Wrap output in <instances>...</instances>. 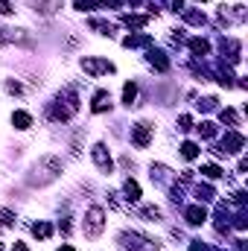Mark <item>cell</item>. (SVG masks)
Segmentation results:
<instances>
[{
  "label": "cell",
  "instance_id": "52a82bcc",
  "mask_svg": "<svg viewBox=\"0 0 248 251\" xmlns=\"http://www.w3.org/2000/svg\"><path fill=\"white\" fill-rule=\"evenodd\" d=\"M243 146H246V137L240 135V132H228L225 135V143H222V152L228 155V152H243Z\"/></svg>",
  "mask_w": 248,
  "mask_h": 251
},
{
  "label": "cell",
  "instance_id": "1f68e13d",
  "mask_svg": "<svg viewBox=\"0 0 248 251\" xmlns=\"http://www.w3.org/2000/svg\"><path fill=\"white\" fill-rule=\"evenodd\" d=\"M6 91H9V94H20V91H23V88H20V85H18V82H6Z\"/></svg>",
  "mask_w": 248,
  "mask_h": 251
},
{
  "label": "cell",
  "instance_id": "e0dca14e",
  "mask_svg": "<svg viewBox=\"0 0 248 251\" xmlns=\"http://www.w3.org/2000/svg\"><path fill=\"white\" fill-rule=\"evenodd\" d=\"M196 199H199V205H202V202H213L216 193H213L210 184H199V187H196Z\"/></svg>",
  "mask_w": 248,
  "mask_h": 251
},
{
  "label": "cell",
  "instance_id": "83f0119b",
  "mask_svg": "<svg viewBox=\"0 0 248 251\" xmlns=\"http://www.w3.org/2000/svg\"><path fill=\"white\" fill-rule=\"evenodd\" d=\"M58 6H61L58 0H41V12H44V15H53Z\"/></svg>",
  "mask_w": 248,
  "mask_h": 251
},
{
  "label": "cell",
  "instance_id": "f546056e",
  "mask_svg": "<svg viewBox=\"0 0 248 251\" xmlns=\"http://www.w3.org/2000/svg\"><path fill=\"white\" fill-rule=\"evenodd\" d=\"M199 108H202V111H213V108H216V97H205V99L199 102Z\"/></svg>",
  "mask_w": 248,
  "mask_h": 251
},
{
  "label": "cell",
  "instance_id": "3957f363",
  "mask_svg": "<svg viewBox=\"0 0 248 251\" xmlns=\"http://www.w3.org/2000/svg\"><path fill=\"white\" fill-rule=\"evenodd\" d=\"M102 228H105V213H102V208H91L88 216H85V234H88V237H99Z\"/></svg>",
  "mask_w": 248,
  "mask_h": 251
},
{
  "label": "cell",
  "instance_id": "5b68a950",
  "mask_svg": "<svg viewBox=\"0 0 248 251\" xmlns=\"http://www.w3.org/2000/svg\"><path fill=\"white\" fill-rule=\"evenodd\" d=\"M91 155H94V164L108 175L111 170H114V161H111V155H108V149H105V143H96L94 149H91Z\"/></svg>",
  "mask_w": 248,
  "mask_h": 251
},
{
  "label": "cell",
  "instance_id": "cb8c5ba5",
  "mask_svg": "<svg viewBox=\"0 0 248 251\" xmlns=\"http://www.w3.org/2000/svg\"><path fill=\"white\" fill-rule=\"evenodd\" d=\"M219 120H222V123H228V126H237V123H240L237 111H231V108H222V111H219Z\"/></svg>",
  "mask_w": 248,
  "mask_h": 251
},
{
  "label": "cell",
  "instance_id": "ac0fdd59",
  "mask_svg": "<svg viewBox=\"0 0 248 251\" xmlns=\"http://www.w3.org/2000/svg\"><path fill=\"white\" fill-rule=\"evenodd\" d=\"M123 44H126V47H149L152 38H149V35H129Z\"/></svg>",
  "mask_w": 248,
  "mask_h": 251
},
{
  "label": "cell",
  "instance_id": "9a60e30c",
  "mask_svg": "<svg viewBox=\"0 0 248 251\" xmlns=\"http://www.w3.org/2000/svg\"><path fill=\"white\" fill-rule=\"evenodd\" d=\"M12 126L23 132V129H29V126H32V117H29L26 111H15V114H12Z\"/></svg>",
  "mask_w": 248,
  "mask_h": 251
},
{
  "label": "cell",
  "instance_id": "4dcf8cb0",
  "mask_svg": "<svg viewBox=\"0 0 248 251\" xmlns=\"http://www.w3.org/2000/svg\"><path fill=\"white\" fill-rule=\"evenodd\" d=\"M178 129H181V132H190V129H193V120H190L187 114H181V117H178Z\"/></svg>",
  "mask_w": 248,
  "mask_h": 251
},
{
  "label": "cell",
  "instance_id": "484cf974",
  "mask_svg": "<svg viewBox=\"0 0 248 251\" xmlns=\"http://www.w3.org/2000/svg\"><path fill=\"white\" fill-rule=\"evenodd\" d=\"M12 225H15V213L0 208V228H12Z\"/></svg>",
  "mask_w": 248,
  "mask_h": 251
},
{
  "label": "cell",
  "instance_id": "60d3db41",
  "mask_svg": "<svg viewBox=\"0 0 248 251\" xmlns=\"http://www.w3.org/2000/svg\"><path fill=\"white\" fill-rule=\"evenodd\" d=\"M0 251H3V249H0Z\"/></svg>",
  "mask_w": 248,
  "mask_h": 251
},
{
  "label": "cell",
  "instance_id": "2e32d148",
  "mask_svg": "<svg viewBox=\"0 0 248 251\" xmlns=\"http://www.w3.org/2000/svg\"><path fill=\"white\" fill-rule=\"evenodd\" d=\"M184 20L193 23V26H205V23H208L205 12H196V9H187V12H184Z\"/></svg>",
  "mask_w": 248,
  "mask_h": 251
},
{
  "label": "cell",
  "instance_id": "8fae6325",
  "mask_svg": "<svg viewBox=\"0 0 248 251\" xmlns=\"http://www.w3.org/2000/svg\"><path fill=\"white\" fill-rule=\"evenodd\" d=\"M222 56H228V61H240V41H234V38H228V41H222Z\"/></svg>",
  "mask_w": 248,
  "mask_h": 251
},
{
  "label": "cell",
  "instance_id": "603a6c76",
  "mask_svg": "<svg viewBox=\"0 0 248 251\" xmlns=\"http://www.w3.org/2000/svg\"><path fill=\"white\" fill-rule=\"evenodd\" d=\"M140 216L149 219V222H158V219H161V211H158L155 205H146V208H140Z\"/></svg>",
  "mask_w": 248,
  "mask_h": 251
},
{
  "label": "cell",
  "instance_id": "7a4b0ae2",
  "mask_svg": "<svg viewBox=\"0 0 248 251\" xmlns=\"http://www.w3.org/2000/svg\"><path fill=\"white\" fill-rule=\"evenodd\" d=\"M120 243L126 246L129 251H158L161 246L155 243V240H149V237H143V234H120Z\"/></svg>",
  "mask_w": 248,
  "mask_h": 251
},
{
  "label": "cell",
  "instance_id": "8d00e7d4",
  "mask_svg": "<svg viewBox=\"0 0 248 251\" xmlns=\"http://www.w3.org/2000/svg\"><path fill=\"white\" fill-rule=\"evenodd\" d=\"M12 251H29V249H26L23 243H15V249H12Z\"/></svg>",
  "mask_w": 248,
  "mask_h": 251
},
{
  "label": "cell",
  "instance_id": "7402d4cb",
  "mask_svg": "<svg viewBox=\"0 0 248 251\" xmlns=\"http://www.w3.org/2000/svg\"><path fill=\"white\" fill-rule=\"evenodd\" d=\"M32 234H35L38 240H47V237L53 234V225H47V222H35V225H32Z\"/></svg>",
  "mask_w": 248,
  "mask_h": 251
},
{
  "label": "cell",
  "instance_id": "d6986e66",
  "mask_svg": "<svg viewBox=\"0 0 248 251\" xmlns=\"http://www.w3.org/2000/svg\"><path fill=\"white\" fill-rule=\"evenodd\" d=\"M134 99H137V85H134V82H126V88H123V102H126V105H134Z\"/></svg>",
  "mask_w": 248,
  "mask_h": 251
},
{
  "label": "cell",
  "instance_id": "7c38bea8",
  "mask_svg": "<svg viewBox=\"0 0 248 251\" xmlns=\"http://www.w3.org/2000/svg\"><path fill=\"white\" fill-rule=\"evenodd\" d=\"M120 20H123V26H129V29H137V26H146V23H149V15H123Z\"/></svg>",
  "mask_w": 248,
  "mask_h": 251
},
{
  "label": "cell",
  "instance_id": "5bb4252c",
  "mask_svg": "<svg viewBox=\"0 0 248 251\" xmlns=\"http://www.w3.org/2000/svg\"><path fill=\"white\" fill-rule=\"evenodd\" d=\"M190 50H193V56H199V58H202V56H208V53H210V44H208L205 38H190Z\"/></svg>",
  "mask_w": 248,
  "mask_h": 251
},
{
  "label": "cell",
  "instance_id": "4fadbf2b",
  "mask_svg": "<svg viewBox=\"0 0 248 251\" xmlns=\"http://www.w3.org/2000/svg\"><path fill=\"white\" fill-rule=\"evenodd\" d=\"M123 193H126V199H129V202H137V199H140V184H137L134 178H126Z\"/></svg>",
  "mask_w": 248,
  "mask_h": 251
},
{
  "label": "cell",
  "instance_id": "44dd1931",
  "mask_svg": "<svg viewBox=\"0 0 248 251\" xmlns=\"http://www.w3.org/2000/svg\"><path fill=\"white\" fill-rule=\"evenodd\" d=\"M181 155H184L187 161H193V158H199V146H196L193 140H184V143H181Z\"/></svg>",
  "mask_w": 248,
  "mask_h": 251
},
{
  "label": "cell",
  "instance_id": "4316f807",
  "mask_svg": "<svg viewBox=\"0 0 248 251\" xmlns=\"http://www.w3.org/2000/svg\"><path fill=\"white\" fill-rule=\"evenodd\" d=\"M202 173H205L208 178H222V170H219L216 164H205V167H202Z\"/></svg>",
  "mask_w": 248,
  "mask_h": 251
},
{
  "label": "cell",
  "instance_id": "30bf717a",
  "mask_svg": "<svg viewBox=\"0 0 248 251\" xmlns=\"http://www.w3.org/2000/svg\"><path fill=\"white\" fill-rule=\"evenodd\" d=\"M184 219H187L190 225H202V222L208 219V211H205L202 205H193V208H187V211H184Z\"/></svg>",
  "mask_w": 248,
  "mask_h": 251
},
{
  "label": "cell",
  "instance_id": "9c48e42d",
  "mask_svg": "<svg viewBox=\"0 0 248 251\" xmlns=\"http://www.w3.org/2000/svg\"><path fill=\"white\" fill-rule=\"evenodd\" d=\"M149 64L155 67V70H161V73H167L170 70V58H167V53H161V50H149Z\"/></svg>",
  "mask_w": 248,
  "mask_h": 251
},
{
  "label": "cell",
  "instance_id": "836d02e7",
  "mask_svg": "<svg viewBox=\"0 0 248 251\" xmlns=\"http://www.w3.org/2000/svg\"><path fill=\"white\" fill-rule=\"evenodd\" d=\"M12 12V6H9V0H0V15H9Z\"/></svg>",
  "mask_w": 248,
  "mask_h": 251
},
{
  "label": "cell",
  "instance_id": "d4e9b609",
  "mask_svg": "<svg viewBox=\"0 0 248 251\" xmlns=\"http://www.w3.org/2000/svg\"><path fill=\"white\" fill-rule=\"evenodd\" d=\"M199 135H202L205 140H210V137H216V126H213L210 120H205V123L199 126Z\"/></svg>",
  "mask_w": 248,
  "mask_h": 251
},
{
  "label": "cell",
  "instance_id": "74e56055",
  "mask_svg": "<svg viewBox=\"0 0 248 251\" xmlns=\"http://www.w3.org/2000/svg\"><path fill=\"white\" fill-rule=\"evenodd\" d=\"M0 44H6V29H0Z\"/></svg>",
  "mask_w": 248,
  "mask_h": 251
},
{
  "label": "cell",
  "instance_id": "277c9868",
  "mask_svg": "<svg viewBox=\"0 0 248 251\" xmlns=\"http://www.w3.org/2000/svg\"><path fill=\"white\" fill-rule=\"evenodd\" d=\"M132 143H134L137 149H146V146L152 143V123H137V126H132Z\"/></svg>",
  "mask_w": 248,
  "mask_h": 251
},
{
  "label": "cell",
  "instance_id": "6da1fadb",
  "mask_svg": "<svg viewBox=\"0 0 248 251\" xmlns=\"http://www.w3.org/2000/svg\"><path fill=\"white\" fill-rule=\"evenodd\" d=\"M58 173H61V161H58V158H53V155H47V158H38V164H35V175H29V181L41 187V184L56 181V178H58Z\"/></svg>",
  "mask_w": 248,
  "mask_h": 251
},
{
  "label": "cell",
  "instance_id": "f35d334b",
  "mask_svg": "<svg viewBox=\"0 0 248 251\" xmlns=\"http://www.w3.org/2000/svg\"><path fill=\"white\" fill-rule=\"evenodd\" d=\"M58 251H73V249H70V246H61V249H58Z\"/></svg>",
  "mask_w": 248,
  "mask_h": 251
},
{
  "label": "cell",
  "instance_id": "ba28073f",
  "mask_svg": "<svg viewBox=\"0 0 248 251\" xmlns=\"http://www.w3.org/2000/svg\"><path fill=\"white\" fill-rule=\"evenodd\" d=\"M111 108V94L108 91H96L94 94V102H91V111L94 114H102V111H108Z\"/></svg>",
  "mask_w": 248,
  "mask_h": 251
},
{
  "label": "cell",
  "instance_id": "ab89813d",
  "mask_svg": "<svg viewBox=\"0 0 248 251\" xmlns=\"http://www.w3.org/2000/svg\"><path fill=\"white\" fill-rule=\"evenodd\" d=\"M199 3H208V0H199Z\"/></svg>",
  "mask_w": 248,
  "mask_h": 251
},
{
  "label": "cell",
  "instance_id": "d590c367",
  "mask_svg": "<svg viewBox=\"0 0 248 251\" xmlns=\"http://www.w3.org/2000/svg\"><path fill=\"white\" fill-rule=\"evenodd\" d=\"M105 6H123V0H102Z\"/></svg>",
  "mask_w": 248,
  "mask_h": 251
},
{
  "label": "cell",
  "instance_id": "e575fe53",
  "mask_svg": "<svg viewBox=\"0 0 248 251\" xmlns=\"http://www.w3.org/2000/svg\"><path fill=\"white\" fill-rule=\"evenodd\" d=\"M58 231H61V234H70V222H67V219H61V225H58Z\"/></svg>",
  "mask_w": 248,
  "mask_h": 251
},
{
  "label": "cell",
  "instance_id": "8992f818",
  "mask_svg": "<svg viewBox=\"0 0 248 251\" xmlns=\"http://www.w3.org/2000/svg\"><path fill=\"white\" fill-rule=\"evenodd\" d=\"M82 70L91 76H99V73H114V64L102 58H82Z\"/></svg>",
  "mask_w": 248,
  "mask_h": 251
},
{
  "label": "cell",
  "instance_id": "ffe728a7",
  "mask_svg": "<svg viewBox=\"0 0 248 251\" xmlns=\"http://www.w3.org/2000/svg\"><path fill=\"white\" fill-rule=\"evenodd\" d=\"M91 29H96L99 35H108V38L114 35V26H111V23H105V20H96V18L91 20Z\"/></svg>",
  "mask_w": 248,
  "mask_h": 251
},
{
  "label": "cell",
  "instance_id": "d6a6232c",
  "mask_svg": "<svg viewBox=\"0 0 248 251\" xmlns=\"http://www.w3.org/2000/svg\"><path fill=\"white\" fill-rule=\"evenodd\" d=\"M190 251H208V246H205L202 240H193V243H190Z\"/></svg>",
  "mask_w": 248,
  "mask_h": 251
},
{
  "label": "cell",
  "instance_id": "f1b7e54d",
  "mask_svg": "<svg viewBox=\"0 0 248 251\" xmlns=\"http://www.w3.org/2000/svg\"><path fill=\"white\" fill-rule=\"evenodd\" d=\"M96 6H99L96 0H76V9H79V12H91V9H96Z\"/></svg>",
  "mask_w": 248,
  "mask_h": 251
}]
</instances>
